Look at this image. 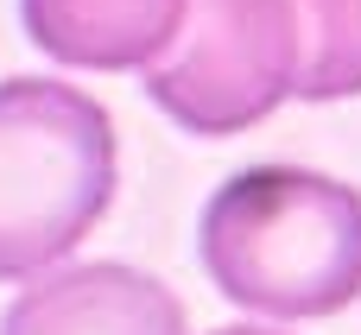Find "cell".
<instances>
[{
    "mask_svg": "<svg viewBox=\"0 0 361 335\" xmlns=\"http://www.w3.org/2000/svg\"><path fill=\"white\" fill-rule=\"evenodd\" d=\"M197 253L241 310L286 323L336 317L361 298V190L298 165L235 171L203 209Z\"/></svg>",
    "mask_w": 361,
    "mask_h": 335,
    "instance_id": "cell-1",
    "label": "cell"
},
{
    "mask_svg": "<svg viewBox=\"0 0 361 335\" xmlns=\"http://www.w3.org/2000/svg\"><path fill=\"white\" fill-rule=\"evenodd\" d=\"M114 203V120L51 76L0 82V285L38 279Z\"/></svg>",
    "mask_w": 361,
    "mask_h": 335,
    "instance_id": "cell-2",
    "label": "cell"
},
{
    "mask_svg": "<svg viewBox=\"0 0 361 335\" xmlns=\"http://www.w3.org/2000/svg\"><path fill=\"white\" fill-rule=\"evenodd\" d=\"M140 89L203 139L260 127L298 95L292 0H190L184 32L140 70Z\"/></svg>",
    "mask_w": 361,
    "mask_h": 335,
    "instance_id": "cell-3",
    "label": "cell"
},
{
    "mask_svg": "<svg viewBox=\"0 0 361 335\" xmlns=\"http://www.w3.org/2000/svg\"><path fill=\"white\" fill-rule=\"evenodd\" d=\"M0 335H184V304L152 272L95 260L38 272L0 317Z\"/></svg>",
    "mask_w": 361,
    "mask_h": 335,
    "instance_id": "cell-4",
    "label": "cell"
},
{
    "mask_svg": "<svg viewBox=\"0 0 361 335\" xmlns=\"http://www.w3.org/2000/svg\"><path fill=\"white\" fill-rule=\"evenodd\" d=\"M184 13L190 0H19L25 38L70 70H146Z\"/></svg>",
    "mask_w": 361,
    "mask_h": 335,
    "instance_id": "cell-5",
    "label": "cell"
},
{
    "mask_svg": "<svg viewBox=\"0 0 361 335\" xmlns=\"http://www.w3.org/2000/svg\"><path fill=\"white\" fill-rule=\"evenodd\" d=\"M298 101L361 95V0H292Z\"/></svg>",
    "mask_w": 361,
    "mask_h": 335,
    "instance_id": "cell-6",
    "label": "cell"
},
{
    "mask_svg": "<svg viewBox=\"0 0 361 335\" xmlns=\"http://www.w3.org/2000/svg\"><path fill=\"white\" fill-rule=\"evenodd\" d=\"M209 335H279V329H247V323H235V329H209Z\"/></svg>",
    "mask_w": 361,
    "mask_h": 335,
    "instance_id": "cell-7",
    "label": "cell"
}]
</instances>
